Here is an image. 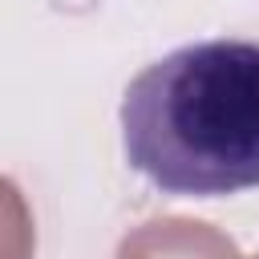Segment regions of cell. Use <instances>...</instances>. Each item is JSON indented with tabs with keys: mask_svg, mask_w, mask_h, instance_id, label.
<instances>
[{
	"mask_svg": "<svg viewBox=\"0 0 259 259\" xmlns=\"http://www.w3.org/2000/svg\"><path fill=\"white\" fill-rule=\"evenodd\" d=\"M121 150L162 194L259 186V45L194 40L146 65L121 93Z\"/></svg>",
	"mask_w": 259,
	"mask_h": 259,
	"instance_id": "obj_1",
	"label": "cell"
},
{
	"mask_svg": "<svg viewBox=\"0 0 259 259\" xmlns=\"http://www.w3.org/2000/svg\"><path fill=\"white\" fill-rule=\"evenodd\" d=\"M113 259H243V251L214 223L162 214L130 227Z\"/></svg>",
	"mask_w": 259,
	"mask_h": 259,
	"instance_id": "obj_2",
	"label": "cell"
},
{
	"mask_svg": "<svg viewBox=\"0 0 259 259\" xmlns=\"http://www.w3.org/2000/svg\"><path fill=\"white\" fill-rule=\"evenodd\" d=\"M0 259H36V219L8 174H0Z\"/></svg>",
	"mask_w": 259,
	"mask_h": 259,
	"instance_id": "obj_3",
	"label": "cell"
},
{
	"mask_svg": "<svg viewBox=\"0 0 259 259\" xmlns=\"http://www.w3.org/2000/svg\"><path fill=\"white\" fill-rule=\"evenodd\" d=\"M251 259H259V255H251Z\"/></svg>",
	"mask_w": 259,
	"mask_h": 259,
	"instance_id": "obj_4",
	"label": "cell"
}]
</instances>
